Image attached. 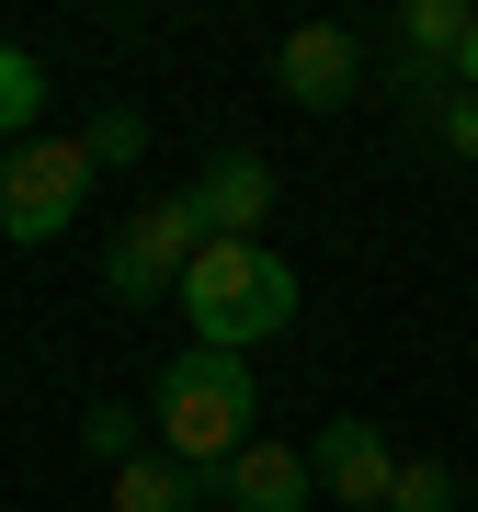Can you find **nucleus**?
<instances>
[{
    "instance_id": "4",
    "label": "nucleus",
    "mask_w": 478,
    "mask_h": 512,
    "mask_svg": "<svg viewBox=\"0 0 478 512\" xmlns=\"http://www.w3.org/2000/svg\"><path fill=\"white\" fill-rule=\"evenodd\" d=\"M194 251H205V228H194V205H183V194L137 205V217L114 228V251H103V296H114V308H148V296H183Z\"/></svg>"
},
{
    "instance_id": "7",
    "label": "nucleus",
    "mask_w": 478,
    "mask_h": 512,
    "mask_svg": "<svg viewBox=\"0 0 478 512\" xmlns=\"http://www.w3.org/2000/svg\"><path fill=\"white\" fill-rule=\"evenodd\" d=\"M194 490H205V501H228V512H308L319 478H308V444H262V433H251L228 467H205Z\"/></svg>"
},
{
    "instance_id": "16",
    "label": "nucleus",
    "mask_w": 478,
    "mask_h": 512,
    "mask_svg": "<svg viewBox=\"0 0 478 512\" xmlns=\"http://www.w3.org/2000/svg\"><path fill=\"white\" fill-rule=\"evenodd\" d=\"M456 92H478V23H467V46H456Z\"/></svg>"
},
{
    "instance_id": "8",
    "label": "nucleus",
    "mask_w": 478,
    "mask_h": 512,
    "mask_svg": "<svg viewBox=\"0 0 478 512\" xmlns=\"http://www.w3.org/2000/svg\"><path fill=\"white\" fill-rule=\"evenodd\" d=\"M308 478H331V501L342 512H387V478H399V444L376 433V421H319V444H308Z\"/></svg>"
},
{
    "instance_id": "5",
    "label": "nucleus",
    "mask_w": 478,
    "mask_h": 512,
    "mask_svg": "<svg viewBox=\"0 0 478 512\" xmlns=\"http://www.w3.org/2000/svg\"><path fill=\"white\" fill-rule=\"evenodd\" d=\"M274 92L296 114H342L353 92H365V46H353L342 23H296V35L274 46Z\"/></svg>"
},
{
    "instance_id": "6",
    "label": "nucleus",
    "mask_w": 478,
    "mask_h": 512,
    "mask_svg": "<svg viewBox=\"0 0 478 512\" xmlns=\"http://www.w3.org/2000/svg\"><path fill=\"white\" fill-rule=\"evenodd\" d=\"M467 23H478V0H399V12H387V46H399V92L410 103H422V92H456Z\"/></svg>"
},
{
    "instance_id": "9",
    "label": "nucleus",
    "mask_w": 478,
    "mask_h": 512,
    "mask_svg": "<svg viewBox=\"0 0 478 512\" xmlns=\"http://www.w3.org/2000/svg\"><path fill=\"white\" fill-rule=\"evenodd\" d=\"M183 205H194V228H205V239H262V217H274V171H262L251 148H228V160H205V171H194V194H183Z\"/></svg>"
},
{
    "instance_id": "11",
    "label": "nucleus",
    "mask_w": 478,
    "mask_h": 512,
    "mask_svg": "<svg viewBox=\"0 0 478 512\" xmlns=\"http://www.w3.org/2000/svg\"><path fill=\"white\" fill-rule=\"evenodd\" d=\"M46 114V57L35 46H0V137H23Z\"/></svg>"
},
{
    "instance_id": "13",
    "label": "nucleus",
    "mask_w": 478,
    "mask_h": 512,
    "mask_svg": "<svg viewBox=\"0 0 478 512\" xmlns=\"http://www.w3.org/2000/svg\"><path fill=\"white\" fill-rule=\"evenodd\" d=\"M80 148H92V171H137V160H148V114L114 103V114H92V126H80Z\"/></svg>"
},
{
    "instance_id": "15",
    "label": "nucleus",
    "mask_w": 478,
    "mask_h": 512,
    "mask_svg": "<svg viewBox=\"0 0 478 512\" xmlns=\"http://www.w3.org/2000/svg\"><path fill=\"white\" fill-rule=\"evenodd\" d=\"M92 444H103L114 467H126V444H137V410H92Z\"/></svg>"
},
{
    "instance_id": "12",
    "label": "nucleus",
    "mask_w": 478,
    "mask_h": 512,
    "mask_svg": "<svg viewBox=\"0 0 478 512\" xmlns=\"http://www.w3.org/2000/svg\"><path fill=\"white\" fill-rule=\"evenodd\" d=\"M387 512H456V467H444V456H399Z\"/></svg>"
},
{
    "instance_id": "3",
    "label": "nucleus",
    "mask_w": 478,
    "mask_h": 512,
    "mask_svg": "<svg viewBox=\"0 0 478 512\" xmlns=\"http://www.w3.org/2000/svg\"><path fill=\"white\" fill-rule=\"evenodd\" d=\"M92 183L103 171H92L80 137H23L12 160H0V239H12V251H46V239L92 205Z\"/></svg>"
},
{
    "instance_id": "1",
    "label": "nucleus",
    "mask_w": 478,
    "mask_h": 512,
    "mask_svg": "<svg viewBox=\"0 0 478 512\" xmlns=\"http://www.w3.org/2000/svg\"><path fill=\"white\" fill-rule=\"evenodd\" d=\"M148 433H160V456L171 467H228L239 444L262 433V387H251V365L239 353H183V365H160V387H148Z\"/></svg>"
},
{
    "instance_id": "10",
    "label": "nucleus",
    "mask_w": 478,
    "mask_h": 512,
    "mask_svg": "<svg viewBox=\"0 0 478 512\" xmlns=\"http://www.w3.org/2000/svg\"><path fill=\"white\" fill-rule=\"evenodd\" d=\"M114 512H205V490H194V467H171V456H126L114 467Z\"/></svg>"
},
{
    "instance_id": "14",
    "label": "nucleus",
    "mask_w": 478,
    "mask_h": 512,
    "mask_svg": "<svg viewBox=\"0 0 478 512\" xmlns=\"http://www.w3.org/2000/svg\"><path fill=\"white\" fill-rule=\"evenodd\" d=\"M433 148L478 171V92H433Z\"/></svg>"
},
{
    "instance_id": "2",
    "label": "nucleus",
    "mask_w": 478,
    "mask_h": 512,
    "mask_svg": "<svg viewBox=\"0 0 478 512\" xmlns=\"http://www.w3.org/2000/svg\"><path fill=\"white\" fill-rule=\"evenodd\" d=\"M183 319H194L205 353L274 342V330H296V262L274 251V239H205L194 274H183Z\"/></svg>"
}]
</instances>
